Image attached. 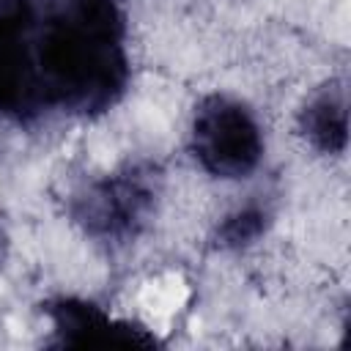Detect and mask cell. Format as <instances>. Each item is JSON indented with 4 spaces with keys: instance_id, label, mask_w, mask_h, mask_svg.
<instances>
[{
    "instance_id": "1",
    "label": "cell",
    "mask_w": 351,
    "mask_h": 351,
    "mask_svg": "<svg viewBox=\"0 0 351 351\" xmlns=\"http://www.w3.org/2000/svg\"><path fill=\"white\" fill-rule=\"evenodd\" d=\"M129 77L118 0H0V115L101 112Z\"/></svg>"
},
{
    "instance_id": "2",
    "label": "cell",
    "mask_w": 351,
    "mask_h": 351,
    "mask_svg": "<svg viewBox=\"0 0 351 351\" xmlns=\"http://www.w3.org/2000/svg\"><path fill=\"white\" fill-rule=\"evenodd\" d=\"M192 151L206 173L217 178H244L263 156V134L241 101L211 96L195 115Z\"/></svg>"
},
{
    "instance_id": "3",
    "label": "cell",
    "mask_w": 351,
    "mask_h": 351,
    "mask_svg": "<svg viewBox=\"0 0 351 351\" xmlns=\"http://www.w3.org/2000/svg\"><path fill=\"white\" fill-rule=\"evenodd\" d=\"M151 208V186L145 176L118 173L96 184L80 203V219L96 236H132Z\"/></svg>"
},
{
    "instance_id": "4",
    "label": "cell",
    "mask_w": 351,
    "mask_h": 351,
    "mask_svg": "<svg viewBox=\"0 0 351 351\" xmlns=\"http://www.w3.org/2000/svg\"><path fill=\"white\" fill-rule=\"evenodd\" d=\"M55 335L63 346H154L156 337L129 321H118L93 302L58 299L49 304Z\"/></svg>"
},
{
    "instance_id": "5",
    "label": "cell",
    "mask_w": 351,
    "mask_h": 351,
    "mask_svg": "<svg viewBox=\"0 0 351 351\" xmlns=\"http://www.w3.org/2000/svg\"><path fill=\"white\" fill-rule=\"evenodd\" d=\"M302 129L307 140L324 154H340L348 140V112L343 90L329 88L318 93L302 112Z\"/></svg>"
},
{
    "instance_id": "6",
    "label": "cell",
    "mask_w": 351,
    "mask_h": 351,
    "mask_svg": "<svg viewBox=\"0 0 351 351\" xmlns=\"http://www.w3.org/2000/svg\"><path fill=\"white\" fill-rule=\"evenodd\" d=\"M266 228V214L258 206H247L239 208L236 214H230L225 219V225L219 228V239L228 247H244L250 241H255Z\"/></svg>"
},
{
    "instance_id": "7",
    "label": "cell",
    "mask_w": 351,
    "mask_h": 351,
    "mask_svg": "<svg viewBox=\"0 0 351 351\" xmlns=\"http://www.w3.org/2000/svg\"><path fill=\"white\" fill-rule=\"evenodd\" d=\"M0 255H3V230H0Z\"/></svg>"
}]
</instances>
